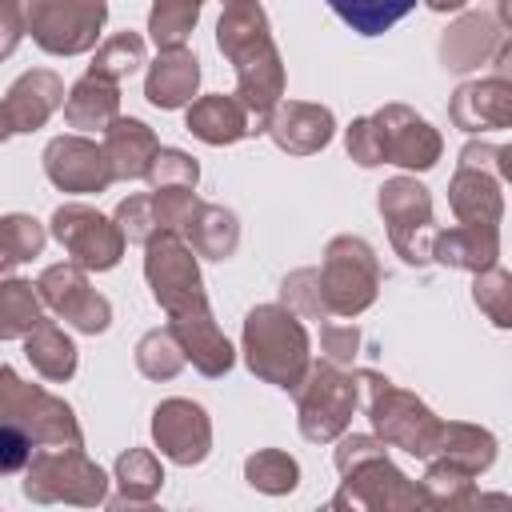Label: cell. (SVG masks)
<instances>
[{
	"instance_id": "1",
	"label": "cell",
	"mask_w": 512,
	"mask_h": 512,
	"mask_svg": "<svg viewBox=\"0 0 512 512\" xmlns=\"http://www.w3.org/2000/svg\"><path fill=\"white\" fill-rule=\"evenodd\" d=\"M216 44L236 68V100L244 104L252 132H264L268 112L284 96V64H280L264 8L256 0L228 4L216 24Z\"/></svg>"
},
{
	"instance_id": "2",
	"label": "cell",
	"mask_w": 512,
	"mask_h": 512,
	"mask_svg": "<svg viewBox=\"0 0 512 512\" xmlns=\"http://www.w3.org/2000/svg\"><path fill=\"white\" fill-rule=\"evenodd\" d=\"M336 472L344 488L332 496V508H420L424 492L400 468L388 464L380 436H344L336 448Z\"/></svg>"
},
{
	"instance_id": "3",
	"label": "cell",
	"mask_w": 512,
	"mask_h": 512,
	"mask_svg": "<svg viewBox=\"0 0 512 512\" xmlns=\"http://www.w3.org/2000/svg\"><path fill=\"white\" fill-rule=\"evenodd\" d=\"M244 360L252 376L276 384V388H296L312 364L308 352V332L300 316L284 304H260L244 316Z\"/></svg>"
},
{
	"instance_id": "4",
	"label": "cell",
	"mask_w": 512,
	"mask_h": 512,
	"mask_svg": "<svg viewBox=\"0 0 512 512\" xmlns=\"http://www.w3.org/2000/svg\"><path fill=\"white\" fill-rule=\"evenodd\" d=\"M356 388L364 392L368 420H372V428H376V436L384 444L404 448L408 456H420V460H428L436 452L444 420H436L424 400H416L412 392L396 388L388 376H380L372 368L356 372Z\"/></svg>"
},
{
	"instance_id": "5",
	"label": "cell",
	"mask_w": 512,
	"mask_h": 512,
	"mask_svg": "<svg viewBox=\"0 0 512 512\" xmlns=\"http://www.w3.org/2000/svg\"><path fill=\"white\" fill-rule=\"evenodd\" d=\"M144 280L152 288V300L168 312V320L208 308L196 252L180 232H156L144 244Z\"/></svg>"
},
{
	"instance_id": "6",
	"label": "cell",
	"mask_w": 512,
	"mask_h": 512,
	"mask_svg": "<svg viewBox=\"0 0 512 512\" xmlns=\"http://www.w3.org/2000/svg\"><path fill=\"white\" fill-rule=\"evenodd\" d=\"M0 420L20 424L36 448H80L84 440L72 408L40 384H24L8 364H0Z\"/></svg>"
},
{
	"instance_id": "7",
	"label": "cell",
	"mask_w": 512,
	"mask_h": 512,
	"mask_svg": "<svg viewBox=\"0 0 512 512\" xmlns=\"http://www.w3.org/2000/svg\"><path fill=\"white\" fill-rule=\"evenodd\" d=\"M292 392H296L300 432H304V440H312V444H328V440L344 436V428H348V420H352V408H356V400H360L356 376L340 372V364H332V360L308 364L304 380H300Z\"/></svg>"
},
{
	"instance_id": "8",
	"label": "cell",
	"mask_w": 512,
	"mask_h": 512,
	"mask_svg": "<svg viewBox=\"0 0 512 512\" xmlns=\"http://www.w3.org/2000/svg\"><path fill=\"white\" fill-rule=\"evenodd\" d=\"M24 496L36 504H104L108 476L80 448H44L24 468Z\"/></svg>"
},
{
	"instance_id": "9",
	"label": "cell",
	"mask_w": 512,
	"mask_h": 512,
	"mask_svg": "<svg viewBox=\"0 0 512 512\" xmlns=\"http://www.w3.org/2000/svg\"><path fill=\"white\" fill-rule=\"evenodd\" d=\"M316 272L328 316H360L380 292V264L360 236H336Z\"/></svg>"
},
{
	"instance_id": "10",
	"label": "cell",
	"mask_w": 512,
	"mask_h": 512,
	"mask_svg": "<svg viewBox=\"0 0 512 512\" xmlns=\"http://www.w3.org/2000/svg\"><path fill=\"white\" fill-rule=\"evenodd\" d=\"M108 0H24V32L52 56H80L96 44Z\"/></svg>"
},
{
	"instance_id": "11",
	"label": "cell",
	"mask_w": 512,
	"mask_h": 512,
	"mask_svg": "<svg viewBox=\"0 0 512 512\" xmlns=\"http://www.w3.org/2000/svg\"><path fill=\"white\" fill-rule=\"evenodd\" d=\"M380 216L388 224V236H392V248L408 260V264H428L432 260V196L424 184H416L412 176H392L380 196Z\"/></svg>"
},
{
	"instance_id": "12",
	"label": "cell",
	"mask_w": 512,
	"mask_h": 512,
	"mask_svg": "<svg viewBox=\"0 0 512 512\" xmlns=\"http://www.w3.org/2000/svg\"><path fill=\"white\" fill-rule=\"evenodd\" d=\"M52 236L72 256V264L96 268V272L116 268L124 256V244H128L124 232L116 228V220H108L104 212H96L88 204H60L52 212Z\"/></svg>"
},
{
	"instance_id": "13",
	"label": "cell",
	"mask_w": 512,
	"mask_h": 512,
	"mask_svg": "<svg viewBox=\"0 0 512 512\" xmlns=\"http://www.w3.org/2000/svg\"><path fill=\"white\" fill-rule=\"evenodd\" d=\"M36 292H40V300H44L56 316H64L76 332L96 336V332H104V328L112 324V304L88 284L84 268L72 264V260L44 268L40 280H36Z\"/></svg>"
},
{
	"instance_id": "14",
	"label": "cell",
	"mask_w": 512,
	"mask_h": 512,
	"mask_svg": "<svg viewBox=\"0 0 512 512\" xmlns=\"http://www.w3.org/2000/svg\"><path fill=\"white\" fill-rule=\"evenodd\" d=\"M376 132H380V148H384V164H400V168H412V172H428L436 160H440V132L416 116L412 108L404 104H384L376 116H372Z\"/></svg>"
},
{
	"instance_id": "15",
	"label": "cell",
	"mask_w": 512,
	"mask_h": 512,
	"mask_svg": "<svg viewBox=\"0 0 512 512\" xmlns=\"http://www.w3.org/2000/svg\"><path fill=\"white\" fill-rule=\"evenodd\" d=\"M44 172L60 192H76V196H92L104 192L116 176L112 164L104 156V144H92L84 136H56L44 148Z\"/></svg>"
},
{
	"instance_id": "16",
	"label": "cell",
	"mask_w": 512,
	"mask_h": 512,
	"mask_svg": "<svg viewBox=\"0 0 512 512\" xmlns=\"http://www.w3.org/2000/svg\"><path fill=\"white\" fill-rule=\"evenodd\" d=\"M152 436L156 448L172 460V464H200L212 448V420L196 400L172 396L164 404H156L152 412Z\"/></svg>"
},
{
	"instance_id": "17",
	"label": "cell",
	"mask_w": 512,
	"mask_h": 512,
	"mask_svg": "<svg viewBox=\"0 0 512 512\" xmlns=\"http://www.w3.org/2000/svg\"><path fill=\"white\" fill-rule=\"evenodd\" d=\"M264 132L272 136L276 148L292 152V156H312L320 152L332 132H336V120L324 104H304V100H280L268 120H264Z\"/></svg>"
},
{
	"instance_id": "18",
	"label": "cell",
	"mask_w": 512,
	"mask_h": 512,
	"mask_svg": "<svg viewBox=\"0 0 512 512\" xmlns=\"http://www.w3.org/2000/svg\"><path fill=\"white\" fill-rule=\"evenodd\" d=\"M448 112H452V124L464 128V132L508 128L512 124V84L504 76L468 80V84L456 88Z\"/></svg>"
},
{
	"instance_id": "19",
	"label": "cell",
	"mask_w": 512,
	"mask_h": 512,
	"mask_svg": "<svg viewBox=\"0 0 512 512\" xmlns=\"http://www.w3.org/2000/svg\"><path fill=\"white\" fill-rule=\"evenodd\" d=\"M0 104L8 112L12 132H36L64 104V80L56 72H48V68H32V72L12 80V88H8V96Z\"/></svg>"
},
{
	"instance_id": "20",
	"label": "cell",
	"mask_w": 512,
	"mask_h": 512,
	"mask_svg": "<svg viewBox=\"0 0 512 512\" xmlns=\"http://www.w3.org/2000/svg\"><path fill=\"white\" fill-rule=\"evenodd\" d=\"M168 328H172L176 344L184 348V360H192L196 372H204V376H224V372L232 368L236 352H232L228 336L216 328V320H212L208 308H204V312H192V316H176V320H168Z\"/></svg>"
},
{
	"instance_id": "21",
	"label": "cell",
	"mask_w": 512,
	"mask_h": 512,
	"mask_svg": "<svg viewBox=\"0 0 512 512\" xmlns=\"http://www.w3.org/2000/svg\"><path fill=\"white\" fill-rule=\"evenodd\" d=\"M196 84H200V60L188 48H160V56L148 68L144 96H148V104L172 112V108L192 104Z\"/></svg>"
},
{
	"instance_id": "22",
	"label": "cell",
	"mask_w": 512,
	"mask_h": 512,
	"mask_svg": "<svg viewBox=\"0 0 512 512\" xmlns=\"http://www.w3.org/2000/svg\"><path fill=\"white\" fill-rule=\"evenodd\" d=\"M500 256V224H456L432 236V260L464 272H484Z\"/></svg>"
},
{
	"instance_id": "23",
	"label": "cell",
	"mask_w": 512,
	"mask_h": 512,
	"mask_svg": "<svg viewBox=\"0 0 512 512\" xmlns=\"http://www.w3.org/2000/svg\"><path fill=\"white\" fill-rule=\"evenodd\" d=\"M156 148H160V140H156V132L144 120L116 116L104 128V156H108L116 180H144Z\"/></svg>"
},
{
	"instance_id": "24",
	"label": "cell",
	"mask_w": 512,
	"mask_h": 512,
	"mask_svg": "<svg viewBox=\"0 0 512 512\" xmlns=\"http://www.w3.org/2000/svg\"><path fill=\"white\" fill-rule=\"evenodd\" d=\"M448 204H452L460 224H500V216H504L500 176L460 164L452 184H448Z\"/></svg>"
},
{
	"instance_id": "25",
	"label": "cell",
	"mask_w": 512,
	"mask_h": 512,
	"mask_svg": "<svg viewBox=\"0 0 512 512\" xmlns=\"http://www.w3.org/2000/svg\"><path fill=\"white\" fill-rule=\"evenodd\" d=\"M188 132L204 144H236L252 132V120L244 112V104L236 96H224V92H212V96H200L188 104Z\"/></svg>"
},
{
	"instance_id": "26",
	"label": "cell",
	"mask_w": 512,
	"mask_h": 512,
	"mask_svg": "<svg viewBox=\"0 0 512 512\" xmlns=\"http://www.w3.org/2000/svg\"><path fill=\"white\" fill-rule=\"evenodd\" d=\"M120 116V88L100 76H84L64 96V120L80 132H104Z\"/></svg>"
},
{
	"instance_id": "27",
	"label": "cell",
	"mask_w": 512,
	"mask_h": 512,
	"mask_svg": "<svg viewBox=\"0 0 512 512\" xmlns=\"http://www.w3.org/2000/svg\"><path fill=\"white\" fill-rule=\"evenodd\" d=\"M24 356L32 360V368L44 376V380H52V384H60V380H68L72 372H76V344H72V336L56 324V320H36V328L24 336Z\"/></svg>"
},
{
	"instance_id": "28",
	"label": "cell",
	"mask_w": 512,
	"mask_h": 512,
	"mask_svg": "<svg viewBox=\"0 0 512 512\" xmlns=\"http://www.w3.org/2000/svg\"><path fill=\"white\" fill-rule=\"evenodd\" d=\"M496 44H504V32H496L492 20L476 12V16H464L460 24H452V28L444 32L440 56H444V64H448L452 72H468V68H476Z\"/></svg>"
},
{
	"instance_id": "29",
	"label": "cell",
	"mask_w": 512,
	"mask_h": 512,
	"mask_svg": "<svg viewBox=\"0 0 512 512\" xmlns=\"http://www.w3.org/2000/svg\"><path fill=\"white\" fill-rule=\"evenodd\" d=\"M432 456L444 460V464H456L468 476H480L496 460V436L476 428V424H444L440 428V444H436Z\"/></svg>"
},
{
	"instance_id": "30",
	"label": "cell",
	"mask_w": 512,
	"mask_h": 512,
	"mask_svg": "<svg viewBox=\"0 0 512 512\" xmlns=\"http://www.w3.org/2000/svg\"><path fill=\"white\" fill-rule=\"evenodd\" d=\"M184 236H188V244H192L196 256L228 260V256L236 252V244H240V224H236V216H232L228 208H220V204H200V212L192 216V224H188Z\"/></svg>"
},
{
	"instance_id": "31",
	"label": "cell",
	"mask_w": 512,
	"mask_h": 512,
	"mask_svg": "<svg viewBox=\"0 0 512 512\" xmlns=\"http://www.w3.org/2000/svg\"><path fill=\"white\" fill-rule=\"evenodd\" d=\"M328 8L360 36H380L388 32L396 20H404L416 0H328Z\"/></svg>"
},
{
	"instance_id": "32",
	"label": "cell",
	"mask_w": 512,
	"mask_h": 512,
	"mask_svg": "<svg viewBox=\"0 0 512 512\" xmlns=\"http://www.w3.org/2000/svg\"><path fill=\"white\" fill-rule=\"evenodd\" d=\"M116 480H120L116 504H148L164 484V468L148 448H128L116 460Z\"/></svg>"
},
{
	"instance_id": "33",
	"label": "cell",
	"mask_w": 512,
	"mask_h": 512,
	"mask_svg": "<svg viewBox=\"0 0 512 512\" xmlns=\"http://www.w3.org/2000/svg\"><path fill=\"white\" fill-rule=\"evenodd\" d=\"M40 320V292L28 280H0V340H24Z\"/></svg>"
},
{
	"instance_id": "34",
	"label": "cell",
	"mask_w": 512,
	"mask_h": 512,
	"mask_svg": "<svg viewBox=\"0 0 512 512\" xmlns=\"http://www.w3.org/2000/svg\"><path fill=\"white\" fill-rule=\"evenodd\" d=\"M200 4L204 0H152L148 12V36L156 48H184V40L192 36L196 20H200Z\"/></svg>"
},
{
	"instance_id": "35",
	"label": "cell",
	"mask_w": 512,
	"mask_h": 512,
	"mask_svg": "<svg viewBox=\"0 0 512 512\" xmlns=\"http://www.w3.org/2000/svg\"><path fill=\"white\" fill-rule=\"evenodd\" d=\"M140 64H144V36H136V32H116V36H108V40L96 48V56H92V64H88V76H100V80L120 84V80L132 76Z\"/></svg>"
},
{
	"instance_id": "36",
	"label": "cell",
	"mask_w": 512,
	"mask_h": 512,
	"mask_svg": "<svg viewBox=\"0 0 512 512\" xmlns=\"http://www.w3.org/2000/svg\"><path fill=\"white\" fill-rule=\"evenodd\" d=\"M244 480L268 496H284L300 484V464L280 448H260L256 456L244 460Z\"/></svg>"
},
{
	"instance_id": "37",
	"label": "cell",
	"mask_w": 512,
	"mask_h": 512,
	"mask_svg": "<svg viewBox=\"0 0 512 512\" xmlns=\"http://www.w3.org/2000/svg\"><path fill=\"white\" fill-rule=\"evenodd\" d=\"M420 492H424V504L432 508H464V504H476L480 496L472 492V476L460 472L456 464H444L432 456L424 480H420Z\"/></svg>"
},
{
	"instance_id": "38",
	"label": "cell",
	"mask_w": 512,
	"mask_h": 512,
	"mask_svg": "<svg viewBox=\"0 0 512 512\" xmlns=\"http://www.w3.org/2000/svg\"><path fill=\"white\" fill-rule=\"evenodd\" d=\"M184 348L176 344L172 328H152L140 336L136 344V368L148 376V380H172L180 368H184Z\"/></svg>"
},
{
	"instance_id": "39",
	"label": "cell",
	"mask_w": 512,
	"mask_h": 512,
	"mask_svg": "<svg viewBox=\"0 0 512 512\" xmlns=\"http://www.w3.org/2000/svg\"><path fill=\"white\" fill-rule=\"evenodd\" d=\"M472 300H476V308H480L496 328H508V324H512V276H508L500 264L476 272Z\"/></svg>"
},
{
	"instance_id": "40",
	"label": "cell",
	"mask_w": 512,
	"mask_h": 512,
	"mask_svg": "<svg viewBox=\"0 0 512 512\" xmlns=\"http://www.w3.org/2000/svg\"><path fill=\"white\" fill-rule=\"evenodd\" d=\"M204 200H196L192 188H152V212H156V228L160 232H188L192 216L200 212Z\"/></svg>"
},
{
	"instance_id": "41",
	"label": "cell",
	"mask_w": 512,
	"mask_h": 512,
	"mask_svg": "<svg viewBox=\"0 0 512 512\" xmlns=\"http://www.w3.org/2000/svg\"><path fill=\"white\" fill-rule=\"evenodd\" d=\"M152 188H196L200 180V164L180 152V148H156L152 164H148V176H144Z\"/></svg>"
},
{
	"instance_id": "42",
	"label": "cell",
	"mask_w": 512,
	"mask_h": 512,
	"mask_svg": "<svg viewBox=\"0 0 512 512\" xmlns=\"http://www.w3.org/2000/svg\"><path fill=\"white\" fill-rule=\"evenodd\" d=\"M284 296V308L308 316V320H328V308H324V296H320V272L316 268H300L284 280L280 288Z\"/></svg>"
},
{
	"instance_id": "43",
	"label": "cell",
	"mask_w": 512,
	"mask_h": 512,
	"mask_svg": "<svg viewBox=\"0 0 512 512\" xmlns=\"http://www.w3.org/2000/svg\"><path fill=\"white\" fill-rule=\"evenodd\" d=\"M0 224H4V248H8V260L12 264H24V260H32V256H40L44 252V228H40V220H32V216H24V212H12V216H0Z\"/></svg>"
},
{
	"instance_id": "44",
	"label": "cell",
	"mask_w": 512,
	"mask_h": 512,
	"mask_svg": "<svg viewBox=\"0 0 512 512\" xmlns=\"http://www.w3.org/2000/svg\"><path fill=\"white\" fill-rule=\"evenodd\" d=\"M116 228L124 232V240H136V244H148L160 228H156V212H152V192L148 196H128L120 200L116 208Z\"/></svg>"
},
{
	"instance_id": "45",
	"label": "cell",
	"mask_w": 512,
	"mask_h": 512,
	"mask_svg": "<svg viewBox=\"0 0 512 512\" xmlns=\"http://www.w3.org/2000/svg\"><path fill=\"white\" fill-rule=\"evenodd\" d=\"M344 144H348V156H352L360 168H376V164H384V148H380V132H376L372 116L352 120Z\"/></svg>"
},
{
	"instance_id": "46",
	"label": "cell",
	"mask_w": 512,
	"mask_h": 512,
	"mask_svg": "<svg viewBox=\"0 0 512 512\" xmlns=\"http://www.w3.org/2000/svg\"><path fill=\"white\" fill-rule=\"evenodd\" d=\"M32 436L20 428V424H8V420H0V476H12V472H20V468H28V460H32Z\"/></svg>"
},
{
	"instance_id": "47",
	"label": "cell",
	"mask_w": 512,
	"mask_h": 512,
	"mask_svg": "<svg viewBox=\"0 0 512 512\" xmlns=\"http://www.w3.org/2000/svg\"><path fill=\"white\" fill-rule=\"evenodd\" d=\"M320 348L332 364H352L356 348H360V332L352 324H332V320H320Z\"/></svg>"
},
{
	"instance_id": "48",
	"label": "cell",
	"mask_w": 512,
	"mask_h": 512,
	"mask_svg": "<svg viewBox=\"0 0 512 512\" xmlns=\"http://www.w3.org/2000/svg\"><path fill=\"white\" fill-rule=\"evenodd\" d=\"M24 36V0H0V60L16 52Z\"/></svg>"
},
{
	"instance_id": "49",
	"label": "cell",
	"mask_w": 512,
	"mask_h": 512,
	"mask_svg": "<svg viewBox=\"0 0 512 512\" xmlns=\"http://www.w3.org/2000/svg\"><path fill=\"white\" fill-rule=\"evenodd\" d=\"M460 164L484 168V172H492V176H500V180L512 172V168H508V148H492V144H464Z\"/></svg>"
},
{
	"instance_id": "50",
	"label": "cell",
	"mask_w": 512,
	"mask_h": 512,
	"mask_svg": "<svg viewBox=\"0 0 512 512\" xmlns=\"http://www.w3.org/2000/svg\"><path fill=\"white\" fill-rule=\"evenodd\" d=\"M432 12H456V8H464L468 0H424Z\"/></svg>"
},
{
	"instance_id": "51",
	"label": "cell",
	"mask_w": 512,
	"mask_h": 512,
	"mask_svg": "<svg viewBox=\"0 0 512 512\" xmlns=\"http://www.w3.org/2000/svg\"><path fill=\"white\" fill-rule=\"evenodd\" d=\"M12 136V124H8V112H4V104H0V144Z\"/></svg>"
},
{
	"instance_id": "52",
	"label": "cell",
	"mask_w": 512,
	"mask_h": 512,
	"mask_svg": "<svg viewBox=\"0 0 512 512\" xmlns=\"http://www.w3.org/2000/svg\"><path fill=\"white\" fill-rule=\"evenodd\" d=\"M8 264H12V260H8V248H4V224H0V276H4Z\"/></svg>"
},
{
	"instance_id": "53",
	"label": "cell",
	"mask_w": 512,
	"mask_h": 512,
	"mask_svg": "<svg viewBox=\"0 0 512 512\" xmlns=\"http://www.w3.org/2000/svg\"><path fill=\"white\" fill-rule=\"evenodd\" d=\"M220 4H224V8H228V4H248V0H220Z\"/></svg>"
}]
</instances>
